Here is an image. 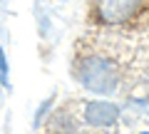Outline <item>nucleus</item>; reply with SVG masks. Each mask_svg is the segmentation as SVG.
<instances>
[{
  "label": "nucleus",
  "mask_w": 149,
  "mask_h": 134,
  "mask_svg": "<svg viewBox=\"0 0 149 134\" xmlns=\"http://www.w3.org/2000/svg\"><path fill=\"white\" fill-rule=\"evenodd\" d=\"M147 0H92L87 20L97 22L102 27L127 25L129 20H137Z\"/></svg>",
  "instance_id": "f03ea898"
},
{
  "label": "nucleus",
  "mask_w": 149,
  "mask_h": 134,
  "mask_svg": "<svg viewBox=\"0 0 149 134\" xmlns=\"http://www.w3.org/2000/svg\"><path fill=\"white\" fill-rule=\"evenodd\" d=\"M119 107L117 102H109V99H92L82 107V119H85L87 127L95 129H109L112 124L119 119Z\"/></svg>",
  "instance_id": "7ed1b4c3"
},
{
  "label": "nucleus",
  "mask_w": 149,
  "mask_h": 134,
  "mask_svg": "<svg viewBox=\"0 0 149 134\" xmlns=\"http://www.w3.org/2000/svg\"><path fill=\"white\" fill-rule=\"evenodd\" d=\"M72 75L85 90L95 92V94H114L122 82L117 60L104 52L80 55L72 65Z\"/></svg>",
  "instance_id": "f257e3e1"
},
{
  "label": "nucleus",
  "mask_w": 149,
  "mask_h": 134,
  "mask_svg": "<svg viewBox=\"0 0 149 134\" xmlns=\"http://www.w3.org/2000/svg\"><path fill=\"white\" fill-rule=\"evenodd\" d=\"M142 134H149V132H142Z\"/></svg>",
  "instance_id": "20e7f679"
}]
</instances>
